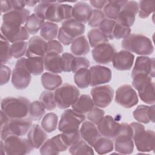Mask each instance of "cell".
Segmentation results:
<instances>
[{
    "instance_id": "19",
    "label": "cell",
    "mask_w": 155,
    "mask_h": 155,
    "mask_svg": "<svg viewBox=\"0 0 155 155\" xmlns=\"http://www.w3.org/2000/svg\"><path fill=\"white\" fill-rule=\"evenodd\" d=\"M120 124L116 122L110 115L104 116L102 120L97 125L102 136L113 139L119 131Z\"/></svg>"
},
{
    "instance_id": "31",
    "label": "cell",
    "mask_w": 155,
    "mask_h": 155,
    "mask_svg": "<svg viewBox=\"0 0 155 155\" xmlns=\"http://www.w3.org/2000/svg\"><path fill=\"white\" fill-rule=\"evenodd\" d=\"M41 81L42 87L50 91L56 90L62 84V79L60 75L50 72L43 73L41 77Z\"/></svg>"
},
{
    "instance_id": "54",
    "label": "cell",
    "mask_w": 155,
    "mask_h": 155,
    "mask_svg": "<svg viewBox=\"0 0 155 155\" xmlns=\"http://www.w3.org/2000/svg\"><path fill=\"white\" fill-rule=\"evenodd\" d=\"M52 2V1H42L36 5L35 7L34 11L35 13L40 18L45 20V15L47 12V10L49 5Z\"/></svg>"
},
{
    "instance_id": "7",
    "label": "cell",
    "mask_w": 155,
    "mask_h": 155,
    "mask_svg": "<svg viewBox=\"0 0 155 155\" xmlns=\"http://www.w3.org/2000/svg\"><path fill=\"white\" fill-rule=\"evenodd\" d=\"M32 122L30 117L10 119L8 123L1 126V140H5L10 135L22 136L26 134L33 125Z\"/></svg>"
},
{
    "instance_id": "33",
    "label": "cell",
    "mask_w": 155,
    "mask_h": 155,
    "mask_svg": "<svg viewBox=\"0 0 155 155\" xmlns=\"http://www.w3.org/2000/svg\"><path fill=\"white\" fill-rule=\"evenodd\" d=\"M94 104L91 97L88 94H81L76 102L71 106L72 109L77 113L85 114L89 112Z\"/></svg>"
},
{
    "instance_id": "53",
    "label": "cell",
    "mask_w": 155,
    "mask_h": 155,
    "mask_svg": "<svg viewBox=\"0 0 155 155\" xmlns=\"http://www.w3.org/2000/svg\"><path fill=\"white\" fill-rule=\"evenodd\" d=\"M74 55L70 53H63L61 55V68L62 71L71 72V63Z\"/></svg>"
},
{
    "instance_id": "26",
    "label": "cell",
    "mask_w": 155,
    "mask_h": 155,
    "mask_svg": "<svg viewBox=\"0 0 155 155\" xmlns=\"http://www.w3.org/2000/svg\"><path fill=\"white\" fill-rule=\"evenodd\" d=\"M27 139L33 148L39 149L47 139V134L42 127L33 124L27 133Z\"/></svg>"
},
{
    "instance_id": "9",
    "label": "cell",
    "mask_w": 155,
    "mask_h": 155,
    "mask_svg": "<svg viewBox=\"0 0 155 155\" xmlns=\"http://www.w3.org/2000/svg\"><path fill=\"white\" fill-rule=\"evenodd\" d=\"M3 141L6 154H27L33 149L28 139L18 136L10 135Z\"/></svg>"
},
{
    "instance_id": "2",
    "label": "cell",
    "mask_w": 155,
    "mask_h": 155,
    "mask_svg": "<svg viewBox=\"0 0 155 155\" xmlns=\"http://www.w3.org/2000/svg\"><path fill=\"white\" fill-rule=\"evenodd\" d=\"M121 45L125 50L140 56H148L154 51V46L151 39L142 34H130L123 39Z\"/></svg>"
},
{
    "instance_id": "61",
    "label": "cell",
    "mask_w": 155,
    "mask_h": 155,
    "mask_svg": "<svg viewBox=\"0 0 155 155\" xmlns=\"http://www.w3.org/2000/svg\"><path fill=\"white\" fill-rule=\"evenodd\" d=\"M40 2V1H25L26 5L28 7H34L35 5H37Z\"/></svg>"
},
{
    "instance_id": "20",
    "label": "cell",
    "mask_w": 155,
    "mask_h": 155,
    "mask_svg": "<svg viewBox=\"0 0 155 155\" xmlns=\"http://www.w3.org/2000/svg\"><path fill=\"white\" fill-rule=\"evenodd\" d=\"M155 61L154 58L140 56L136 58L134 65L131 71V76L137 73H143L154 77Z\"/></svg>"
},
{
    "instance_id": "29",
    "label": "cell",
    "mask_w": 155,
    "mask_h": 155,
    "mask_svg": "<svg viewBox=\"0 0 155 155\" xmlns=\"http://www.w3.org/2000/svg\"><path fill=\"white\" fill-rule=\"evenodd\" d=\"M30 15V12L28 9L23 8L21 10H13L3 14V22H9L22 25L25 24L27 20Z\"/></svg>"
},
{
    "instance_id": "39",
    "label": "cell",
    "mask_w": 155,
    "mask_h": 155,
    "mask_svg": "<svg viewBox=\"0 0 155 155\" xmlns=\"http://www.w3.org/2000/svg\"><path fill=\"white\" fill-rule=\"evenodd\" d=\"M45 22V20L38 17L35 13L30 15L27 20L24 27L30 35H35L41 30Z\"/></svg>"
},
{
    "instance_id": "23",
    "label": "cell",
    "mask_w": 155,
    "mask_h": 155,
    "mask_svg": "<svg viewBox=\"0 0 155 155\" xmlns=\"http://www.w3.org/2000/svg\"><path fill=\"white\" fill-rule=\"evenodd\" d=\"M79 131L81 138L92 147L101 136L97 125L89 120H85L82 123Z\"/></svg>"
},
{
    "instance_id": "3",
    "label": "cell",
    "mask_w": 155,
    "mask_h": 155,
    "mask_svg": "<svg viewBox=\"0 0 155 155\" xmlns=\"http://www.w3.org/2000/svg\"><path fill=\"white\" fill-rule=\"evenodd\" d=\"M133 139L137 150L140 152H150L154 150L155 134L153 130H145L140 122H132Z\"/></svg>"
},
{
    "instance_id": "6",
    "label": "cell",
    "mask_w": 155,
    "mask_h": 155,
    "mask_svg": "<svg viewBox=\"0 0 155 155\" xmlns=\"http://www.w3.org/2000/svg\"><path fill=\"white\" fill-rule=\"evenodd\" d=\"M54 94L57 107L60 109H66L76 102L80 91L76 86L65 83L55 90Z\"/></svg>"
},
{
    "instance_id": "42",
    "label": "cell",
    "mask_w": 155,
    "mask_h": 155,
    "mask_svg": "<svg viewBox=\"0 0 155 155\" xmlns=\"http://www.w3.org/2000/svg\"><path fill=\"white\" fill-rule=\"evenodd\" d=\"M45 113V108L40 101H34L30 103L29 117L33 120H41Z\"/></svg>"
},
{
    "instance_id": "8",
    "label": "cell",
    "mask_w": 155,
    "mask_h": 155,
    "mask_svg": "<svg viewBox=\"0 0 155 155\" xmlns=\"http://www.w3.org/2000/svg\"><path fill=\"white\" fill-rule=\"evenodd\" d=\"M85 119V114L77 113L73 109H67L61 114L58 130L61 133L79 130L81 125Z\"/></svg>"
},
{
    "instance_id": "44",
    "label": "cell",
    "mask_w": 155,
    "mask_h": 155,
    "mask_svg": "<svg viewBox=\"0 0 155 155\" xmlns=\"http://www.w3.org/2000/svg\"><path fill=\"white\" fill-rule=\"evenodd\" d=\"M154 1H140L139 5V17L141 19L147 18L152 13L154 12Z\"/></svg>"
},
{
    "instance_id": "48",
    "label": "cell",
    "mask_w": 155,
    "mask_h": 155,
    "mask_svg": "<svg viewBox=\"0 0 155 155\" xmlns=\"http://www.w3.org/2000/svg\"><path fill=\"white\" fill-rule=\"evenodd\" d=\"M104 115L105 112L102 109L97 107H94L87 113L86 117L89 121L97 125L104 117Z\"/></svg>"
},
{
    "instance_id": "16",
    "label": "cell",
    "mask_w": 155,
    "mask_h": 155,
    "mask_svg": "<svg viewBox=\"0 0 155 155\" xmlns=\"http://www.w3.org/2000/svg\"><path fill=\"white\" fill-rule=\"evenodd\" d=\"M116 50L113 45L106 42L100 44L91 51L93 60L99 64H107L112 62Z\"/></svg>"
},
{
    "instance_id": "14",
    "label": "cell",
    "mask_w": 155,
    "mask_h": 155,
    "mask_svg": "<svg viewBox=\"0 0 155 155\" xmlns=\"http://www.w3.org/2000/svg\"><path fill=\"white\" fill-rule=\"evenodd\" d=\"M138 101L137 94L130 85H122L116 90L115 102L124 108H132L138 103Z\"/></svg>"
},
{
    "instance_id": "47",
    "label": "cell",
    "mask_w": 155,
    "mask_h": 155,
    "mask_svg": "<svg viewBox=\"0 0 155 155\" xmlns=\"http://www.w3.org/2000/svg\"><path fill=\"white\" fill-rule=\"evenodd\" d=\"M116 22L114 20H112L108 18H105L99 24L98 28L109 39L113 40V31Z\"/></svg>"
},
{
    "instance_id": "17",
    "label": "cell",
    "mask_w": 155,
    "mask_h": 155,
    "mask_svg": "<svg viewBox=\"0 0 155 155\" xmlns=\"http://www.w3.org/2000/svg\"><path fill=\"white\" fill-rule=\"evenodd\" d=\"M68 147L64 141L61 134H59L47 139L39 148V153L42 155L58 154L60 152L66 151Z\"/></svg>"
},
{
    "instance_id": "11",
    "label": "cell",
    "mask_w": 155,
    "mask_h": 155,
    "mask_svg": "<svg viewBox=\"0 0 155 155\" xmlns=\"http://www.w3.org/2000/svg\"><path fill=\"white\" fill-rule=\"evenodd\" d=\"M31 79V74L25 66V58L18 59L12 73L11 82L13 87L22 90L27 88Z\"/></svg>"
},
{
    "instance_id": "36",
    "label": "cell",
    "mask_w": 155,
    "mask_h": 155,
    "mask_svg": "<svg viewBox=\"0 0 155 155\" xmlns=\"http://www.w3.org/2000/svg\"><path fill=\"white\" fill-rule=\"evenodd\" d=\"M93 148L99 154H107L113 150L114 142L111 139L101 136L96 141Z\"/></svg>"
},
{
    "instance_id": "60",
    "label": "cell",
    "mask_w": 155,
    "mask_h": 155,
    "mask_svg": "<svg viewBox=\"0 0 155 155\" xmlns=\"http://www.w3.org/2000/svg\"><path fill=\"white\" fill-rule=\"evenodd\" d=\"M10 119H11L2 110H1V126L8 123Z\"/></svg>"
},
{
    "instance_id": "51",
    "label": "cell",
    "mask_w": 155,
    "mask_h": 155,
    "mask_svg": "<svg viewBox=\"0 0 155 155\" xmlns=\"http://www.w3.org/2000/svg\"><path fill=\"white\" fill-rule=\"evenodd\" d=\"M131 28L123 26L116 22L113 31V39H124L131 34Z\"/></svg>"
},
{
    "instance_id": "15",
    "label": "cell",
    "mask_w": 155,
    "mask_h": 155,
    "mask_svg": "<svg viewBox=\"0 0 155 155\" xmlns=\"http://www.w3.org/2000/svg\"><path fill=\"white\" fill-rule=\"evenodd\" d=\"M138 2L135 1H128L120 10L116 22L123 26L131 27L134 23L136 15L138 13Z\"/></svg>"
},
{
    "instance_id": "50",
    "label": "cell",
    "mask_w": 155,
    "mask_h": 155,
    "mask_svg": "<svg viewBox=\"0 0 155 155\" xmlns=\"http://www.w3.org/2000/svg\"><path fill=\"white\" fill-rule=\"evenodd\" d=\"M61 136L64 141L68 147L74 145L82 139L79 130L62 133Z\"/></svg>"
},
{
    "instance_id": "59",
    "label": "cell",
    "mask_w": 155,
    "mask_h": 155,
    "mask_svg": "<svg viewBox=\"0 0 155 155\" xmlns=\"http://www.w3.org/2000/svg\"><path fill=\"white\" fill-rule=\"evenodd\" d=\"M13 10H21L24 8L26 5L25 1H11Z\"/></svg>"
},
{
    "instance_id": "10",
    "label": "cell",
    "mask_w": 155,
    "mask_h": 155,
    "mask_svg": "<svg viewBox=\"0 0 155 155\" xmlns=\"http://www.w3.org/2000/svg\"><path fill=\"white\" fill-rule=\"evenodd\" d=\"M72 9L73 7L69 4L52 1L47 10L45 20L58 23L71 19Z\"/></svg>"
},
{
    "instance_id": "41",
    "label": "cell",
    "mask_w": 155,
    "mask_h": 155,
    "mask_svg": "<svg viewBox=\"0 0 155 155\" xmlns=\"http://www.w3.org/2000/svg\"><path fill=\"white\" fill-rule=\"evenodd\" d=\"M69 153L71 154H90L93 155L94 151L93 147H91L87 142L81 139L78 142L71 145L69 148Z\"/></svg>"
},
{
    "instance_id": "56",
    "label": "cell",
    "mask_w": 155,
    "mask_h": 155,
    "mask_svg": "<svg viewBox=\"0 0 155 155\" xmlns=\"http://www.w3.org/2000/svg\"><path fill=\"white\" fill-rule=\"evenodd\" d=\"M11 76L10 68L5 64L1 65V85L7 84L10 80Z\"/></svg>"
},
{
    "instance_id": "28",
    "label": "cell",
    "mask_w": 155,
    "mask_h": 155,
    "mask_svg": "<svg viewBox=\"0 0 155 155\" xmlns=\"http://www.w3.org/2000/svg\"><path fill=\"white\" fill-rule=\"evenodd\" d=\"M44 68L53 73H61L62 72L61 68V55L56 52L47 53L44 56Z\"/></svg>"
},
{
    "instance_id": "18",
    "label": "cell",
    "mask_w": 155,
    "mask_h": 155,
    "mask_svg": "<svg viewBox=\"0 0 155 155\" xmlns=\"http://www.w3.org/2000/svg\"><path fill=\"white\" fill-rule=\"evenodd\" d=\"M91 74L90 86L93 87L110 82L112 79L111 70L105 66L96 65L89 68Z\"/></svg>"
},
{
    "instance_id": "40",
    "label": "cell",
    "mask_w": 155,
    "mask_h": 155,
    "mask_svg": "<svg viewBox=\"0 0 155 155\" xmlns=\"http://www.w3.org/2000/svg\"><path fill=\"white\" fill-rule=\"evenodd\" d=\"M41 124L42 128L47 133H51L58 127V116L54 113H48L43 116Z\"/></svg>"
},
{
    "instance_id": "4",
    "label": "cell",
    "mask_w": 155,
    "mask_h": 155,
    "mask_svg": "<svg viewBox=\"0 0 155 155\" xmlns=\"http://www.w3.org/2000/svg\"><path fill=\"white\" fill-rule=\"evenodd\" d=\"M133 78L132 85L138 92L139 97L144 103L149 105L155 102L154 82L150 76L138 73L131 76Z\"/></svg>"
},
{
    "instance_id": "45",
    "label": "cell",
    "mask_w": 155,
    "mask_h": 155,
    "mask_svg": "<svg viewBox=\"0 0 155 155\" xmlns=\"http://www.w3.org/2000/svg\"><path fill=\"white\" fill-rule=\"evenodd\" d=\"M28 47V42L26 41L16 42L11 44L10 52L12 57L20 59L25 55Z\"/></svg>"
},
{
    "instance_id": "43",
    "label": "cell",
    "mask_w": 155,
    "mask_h": 155,
    "mask_svg": "<svg viewBox=\"0 0 155 155\" xmlns=\"http://www.w3.org/2000/svg\"><path fill=\"white\" fill-rule=\"evenodd\" d=\"M39 101L47 111H52L57 107L54 94L52 91H43L39 96Z\"/></svg>"
},
{
    "instance_id": "32",
    "label": "cell",
    "mask_w": 155,
    "mask_h": 155,
    "mask_svg": "<svg viewBox=\"0 0 155 155\" xmlns=\"http://www.w3.org/2000/svg\"><path fill=\"white\" fill-rule=\"evenodd\" d=\"M25 66L30 73L33 76H39L44 73V57L36 56L25 58Z\"/></svg>"
},
{
    "instance_id": "52",
    "label": "cell",
    "mask_w": 155,
    "mask_h": 155,
    "mask_svg": "<svg viewBox=\"0 0 155 155\" xmlns=\"http://www.w3.org/2000/svg\"><path fill=\"white\" fill-rule=\"evenodd\" d=\"M105 18L103 11L99 9H93L91 17L88 22L90 27L94 28L99 26L100 22Z\"/></svg>"
},
{
    "instance_id": "1",
    "label": "cell",
    "mask_w": 155,
    "mask_h": 155,
    "mask_svg": "<svg viewBox=\"0 0 155 155\" xmlns=\"http://www.w3.org/2000/svg\"><path fill=\"white\" fill-rule=\"evenodd\" d=\"M30 101L24 97L8 96L1 102V110L11 119L24 118L28 116Z\"/></svg>"
},
{
    "instance_id": "5",
    "label": "cell",
    "mask_w": 155,
    "mask_h": 155,
    "mask_svg": "<svg viewBox=\"0 0 155 155\" xmlns=\"http://www.w3.org/2000/svg\"><path fill=\"white\" fill-rule=\"evenodd\" d=\"M113 140L114 150L118 153L130 154L133 152V130L130 124L125 122L120 124L119 131Z\"/></svg>"
},
{
    "instance_id": "22",
    "label": "cell",
    "mask_w": 155,
    "mask_h": 155,
    "mask_svg": "<svg viewBox=\"0 0 155 155\" xmlns=\"http://www.w3.org/2000/svg\"><path fill=\"white\" fill-rule=\"evenodd\" d=\"M47 42L39 36H32L28 41V47L25 56L27 58L44 57L47 53Z\"/></svg>"
},
{
    "instance_id": "12",
    "label": "cell",
    "mask_w": 155,
    "mask_h": 155,
    "mask_svg": "<svg viewBox=\"0 0 155 155\" xmlns=\"http://www.w3.org/2000/svg\"><path fill=\"white\" fill-rule=\"evenodd\" d=\"M2 34L9 42L13 44L19 41H25L30 34L23 25L3 22L1 27Z\"/></svg>"
},
{
    "instance_id": "27",
    "label": "cell",
    "mask_w": 155,
    "mask_h": 155,
    "mask_svg": "<svg viewBox=\"0 0 155 155\" xmlns=\"http://www.w3.org/2000/svg\"><path fill=\"white\" fill-rule=\"evenodd\" d=\"M133 116L134 119L140 123L148 124L154 122V105L151 106L139 105L134 110Z\"/></svg>"
},
{
    "instance_id": "35",
    "label": "cell",
    "mask_w": 155,
    "mask_h": 155,
    "mask_svg": "<svg viewBox=\"0 0 155 155\" xmlns=\"http://www.w3.org/2000/svg\"><path fill=\"white\" fill-rule=\"evenodd\" d=\"M59 29L56 23L45 21L40 30L41 37L47 41L53 40L58 36Z\"/></svg>"
},
{
    "instance_id": "37",
    "label": "cell",
    "mask_w": 155,
    "mask_h": 155,
    "mask_svg": "<svg viewBox=\"0 0 155 155\" xmlns=\"http://www.w3.org/2000/svg\"><path fill=\"white\" fill-rule=\"evenodd\" d=\"M74 82L79 88L84 89L90 85L91 74L89 69H80L74 74Z\"/></svg>"
},
{
    "instance_id": "38",
    "label": "cell",
    "mask_w": 155,
    "mask_h": 155,
    "mask_svg": "<svg viewBox=\"0 0 155 155\" xmlns=\"http://www.w3.org/2000/svg\"><path fill=\"white\" fill-rule=\"evenodd\" d=\"M88 41L90 47H95L106 42H108L109 39L99 28H94L91 29L88 32Z\"/></svg>"
},
{
    "instance_id": "55",
    "label": "cell",
    "mask_w": 155,
    "mask_h": 155,
    "mask_svg": "<svg viewBox=\"0 0 155 155\" xmlns=\"http://www.w3.org/2000/svg\"><path fill=\"white\" fill-rule=\"evenodd\" d=\"M51 51L56 52L59 54L62 53L64 51V48L62 44L59 41L55 39L47 41V53Z\"/></svg>"
},
{
    "instance_id": "24",
    "label": "cell",
    "mask_w": 155,
    "mask_h": 155,
    "mask_svg": "<svg viewBox=\"0 0 155 155\" xmlns=\"http://www.w3.org/2000/svg\"><path fill=\"white\" fill-rule=\"evenodd\" d=\"M60 28L68 38L74 41L76 38L83 35L85 27L84 24L71 18L62 22Z\"/></svg>"
},
{
    "instance_id": "57",
    "label": "cell",
    "mask_w": 155,
    "mask_h": 155,
    "mask_svg": "<svg viewBox=\"0 0 155 155\" xmlns=\"http://www.w3.org/2000/svg\"><path fill=\"white\" fill-rule=\"evenodd\" d=\"M1 14H4L13 10V7L11 1L2 0L1 1Z\"/></svg>"
},
{
    "instance_id": "30",
    "label": "cell",
    "mask_w": 155,
    "mask_h": 155,
    "mask_svg": "<svg viewBox=\"0 0 155 155\" xmlns=\"http://www.w3.org/2000/svg\"><path fill=\"white\" fill-rule=\"evenodd\" d=\"M70 50L71 53L76 56L87 54L90 51V45L86 36L81 35L74 39L71 44Z\"/></svg>"
},
{
    "instance_id": "49",
    "label": "cell",
    "mask_w": 155,
    "mask_h": 155,
    "mask_svg": "<svg viewBox=\"0 0 155 155\" xmlns=\"http://www.w3.org/2000/svg\"><path fill=\"white\" fill-rule=\"evenodd\" d=\"M90 64V61L85 57L74 56L71 63V71L75 73L80 69L88 68Z\"/></svg>"
},
{
    "instance_id": "13",
    "label": "cell",
    "mask_w": 155,
    "mask_h": 155,
    "mask_svg": "<svg viewBox=\"0 0 155 155\" xmlns=\"http://www.w3.org/2000/svg\"><path fill=\"white\" fill-rule=\"evenodd\" d=\"M114 90L109 85H101L93 87L90 94L96 107L104 108L108 107L113 101Z\"/></svg>"
},
{
    "instance_id": "58",
    "label": "cell",
    "mask_w": 155,
    "mask_h": 155,
    "mask_svg": "<svg viewBox=\"0 0 155 155\" xmlns=\"http://www.w3.org/2000/svg\"><path fill=\"white\" fill-rule=\"evenodd\" d=\"M108 1H104V0H91L90 1V5L95 8V9L101 10L104 8L105 5L107 4Z\"/></svg>"
},
{
    "instance_id": "21",
    "label": "cell",
    "mask_w": 155,
    "mask_h": 155,
    "mask_svg": "<svg viewBox=\"0 0 155 155\" xmlns=\"http://www.w3.org/2000/svg\"><path fill=\"white\" fill-rule=\"evenodd\" d=\"M134 61V55L127 50H123L116 52L112 60L113 67L117 70H130Z\"/></svg>"
},
{
    "instance_id": "34",
    "label": "cell",
    "mask_w": 155,
    "mask_h": 155,
    "mask_svg": "<svg viewBox=\"0 0 155 155\" xmlns=\"http://www.w3.org/2000/svg\"><path fill=\"white\" fill-rule=\"evenodd\" d=\"M127 1V0L108 1L107 4L103 8L105 18L116 21L120 10Z\"/></svg>"
},
{
    "instance_id": "25",
    "label": "cell",
    "mask_w": 155,
    "mask_h": 155,
    "mask_svg": "<svg viewBox=\"0 0 155 155\" xmlns=\"http://www.w3.org/2000/svg\"><path fill=\"white\" fill-rule=\"evenodd\" d=\"M92 12V7L87 2L78 1L73 7L71 13L72 18L82 24H85L88 22Z\"/></svg>"
},
{
    "instance_id": "62",
    "label": "cell",
    "mask_w": 155,
    "mask_h": 155,
    "mask_svg": "<svg viewBox=\"0 0 155 155\" xmlns=\"http://www.w3.org/2000/svg\"><path fill=\"white\" fill-rule=\"evenodd\" d=\"M1 153L2 154H5V150H4V141L2 140H1Z\"/></svg>"
},
{
    "instance_id": "46",
    "label": "cell",
    "mask_w": 155,
    "mask_h": 155,
    "mask_svg": "<svg viewBox=\"0 0 155 155\" xmlns=\"http://www.w3.org/2000/svg\"><path fill=\"white\" fill-rule=\"evenodd\" d=\"M9 41L1 34V63H7L12 57L10 52V45Z\"/></svg>"
}]
</instances>
